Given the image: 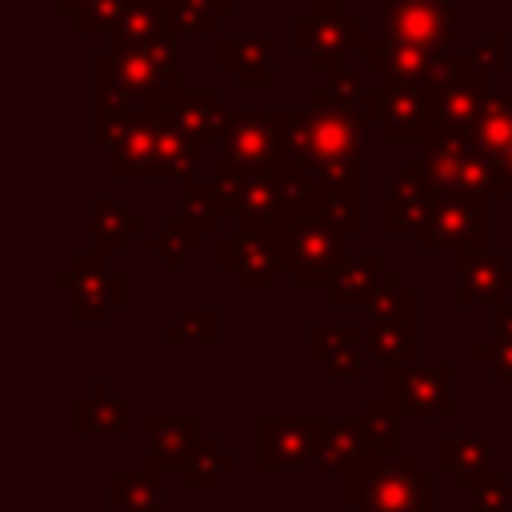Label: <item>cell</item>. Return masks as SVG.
<instances>
[{
	"mask_svg": "<svg viewBox=\"0 0 512 512\" xmlns=\"http://www.w3.org/2000/svg\"><path fill=\"white\" fill-rule=\"evenodd\" d=\"M216 336H220V312H216L212 304H204V308H196V312H188V316H180L176 324L164 328V340H168V344H180V340L212 344Z\"/></svg>",
	"mask_w": 512,
	"mask_h": 512,
	"instance_id": "cell-42",
	"label": "cell"
},
{
	"mask_svg": "<svg viewBox=\"0 0 512 512\" xmlns=\"http://www.w3.org/2000/svg\"><path fill=\"white\" fill-rule=\"evenodd\" d=\"M168 112L184 132H192L200 144H216V148L224 144V136L236 120V112L224 104V96L216 88H184Z\"/></svg>",
	"mask_w": 512,
	"mask_h": 512,
	"instance_id": "cell-23",
	"label": "cell"
},
{
	"mask_svg": "<svg viewBox=\"0 0 512 512\" xmlns=\"http://www.w3.org/2000/svg\"><path fill=\"white\" fill-rule=\"evenodd\" d=\"M420 252H448V256H468V252H488L492 248V200L484 196H464V192H440L428 224L416 236Z\"/></svg>",
	"mask_w": 512,
	"mask_h": 512,
	"instance_id": "cell-8",
	"label": "cell"
},
{
	"mask_svg": "<svg viewBox=\"0 0 512 512\" xmlns=\"http://www.w3.org/2000/svg\"><path fill=\"white\" fill-rule=\"evenodd\" d=\"M56 288L72 292L76 324H108V316L128 300V276L112 268L104 252H76L72 264L56 272Z\"/></svg>",
	"mask_w": 512,
	"mask_h": 512,
	"instance_id": "cell-10",
	"label": "cell"
},
{
	"mask_svg": "<svg viewBox=\"0 0 512 512\" xmlns=\"http://www.w3.org/2000/svg\"><path fill=\"white\" fill-rule=\"evenodd\" d=\"M508 52H512V44H508L504 32H492V36H484V40H476V44L468 48V56H472L480 68H488V72H504V68H508Z\"/></svg>",
	"mask_w": 512,
	"mask_h": 512,
	"instance_id": "cell-43",
	"label": "cell"
},
{
	"mask_svg": "<svg viewBox=\"0 0 512 512\" xmlns=\"http://www.w3.org/2000/svg\"><path fill=\"white\" fill-rule=\"evenodd\" d=\"M292 224H248L224 228L216 236V268L236 276V288L264 292L280 272H288Z\"/></svg>",
	"mask_w": 512,
	"mask_h": 512,
	"instance_id": "cell-4",
	"label": "cell"
},
{
	"mask_svg": "<svg viewBox=\"0 0 512 512\" xmlns=\"http://www.w3.org/2000/svg\"><path fill=\"white\" fill-rule=\"evenodd\" d=\"M492 172H496V188H492V196H508V200H512V144L492 160Z\"/></svg>",
	"mask_w": 512,
	"mask_h": 512,
	"instance_id": "cell-46",
	"label": "cell"
},
{
	"mask_svg": "<svg viewBox=\"0 0 512 512\" xmlns=\"http://www.w3.org/2000/svg\"><path fill=\"white\" fill-rule=\"evenodd\" d=\"M108 68L116 88L136 108H172L184 92L180 84V48L176 36H164L148 48H108Z\"/></svg>",
	"mask_w": 512,
	"mask_h": 512,
	"instance_id": "cell-7",
	"label": "cell"
},
{
	"mask_svg": "<svg viewBox=\"0 0 512 512\" xmlns=\"http://www.w3.org/2000/svg\"><path fill=\"white\" fill-rule=\"evenodd\" d=\"M368 68H348V72H340V76H332L324 88L332 92V100L336 104H348V108H356L360 100H364V92H368Z\"/></svg>",
	"mask_w": 512,
	"mask_h": 512,
	"instance_id": "cell-44",
	"label": "cell"
},
{
	"mask_svg": "<svg viewBox=\"0 0 512 512\" xmlns=\"http://www.w3.org/2000/svg\"><path fill=\"white\" fill-rule=\"evenodd\" d=\"M396 416H400V412H396L384 396L364 400L356 424H360V432H364L372 456H396V448H400V424H396Z\"/></svg>",
	"mask_w": 512,
	"mask_h": 512,
	"instance_id": "cell-37",
	"label": "cell"
},
{
	"mask_svg": "<svg viewBox=\"0 0 512 512\" xmlns=\"http://www.w3.org/2000/svg\"><path fill=\"white\" fill-rule=\"evenodd\" d=\"M164 36H172L168 20H164V4L160 0H132L128 12L120 16V24L108 32V48H148Z\"/></svg>",
	"mask_w": 512,
	"mask_h": 512,
	"instance_id": "cell-29",
	"label": "cell"
},
{
	"mask_svg": "<svg viewBox=\"0 0 512 512\" xmlns=\"http://www.w3.org/2000/svg\"><path fill=\"white\" fill-rule=\"evenodd\" d=\"M280 168H296V108L260 104L236 112L220 144L216 180H248Z\"/></svg>",
	"mask_w": 512,
	"mask_h": 512,
	"instance_id": "cell-2",
	"label": "cell"
},
{
	"mask_svg": "<svg viewBox=\"0 0 512 512\" xmlns=\"http://www.w3.org/2000/svg\"><path fill=\"white\" fill-rule=\"evenodd\" d=\"M348 504L360 512H436V488L412 456H372L348 476Z\"/></svg>",
	"mask_w": 512,
	"mask_h": 512,
	"instance_id": "cell-5",
	"label": "cell"
},
{
	"mask_svg": "<svg viewBox=\"0 0 512 512\" xmlns=\"http://www.w3.org/2000/svg\"><path fill=\"white\" fill-rule=\"evenodd\" d=\"M92 140L100 144V136L124 116V112H132L136 104L116 88V80H112V68H108V48L104 52H92Z\"/></svg>",
	"mask_w": 512,
	"mask_h": 512,
	"instance_id": "cell-30",
	"label": "cell"
},
{
	"mask_svg": "<svg viewBox=\"0 0 512 512\" xmlns=\"http://www.w3.org/2000/svg\"><path fill=\"white\" fill-rule=\"evenodd\" d=\"M308 356L324 364L332 380H356L360 360L368 356V328L364 324H312Z\"/></svg>",
	"mask_w": 512,
	"mask_h": 512,
	"instance_id": "cell-21",
	"label": "cell"
},
{
	"mask_svg": "<svg viewBox=\"0 0 512 512\" xmlns=\"http://www.w3.org/2000/svg\"><path fill=\"white\" fill-rule=\"evenodd\" d=\"M492 72L480 68L468 52H448L444 72L436 80V104H440V136L472 140L484 104L492 100Z\"/></svg>",
	"mask_w": 512,
	"mask_h": 512,
	"instance_id": "cell-9",
	"label": "cell"
},
{
	"mask_svg": "<svg viewBox=\"0 0 512 512\" xmlns=\"http://www.w3.org/2000/svg\"><path fill=\"white\" fill-rule=\"evenodd\" d=\"M416 296H420V292H412V288L404 284V272H400V268H384V276L376 280V288H372V296H368V304H364V316H368V324L388 320V316L404 312Z\"/></svg>",
	"mask_w": 512,
	"mask_h": 512,
	"instance_id": "cell-41",
	"label": "cell"
},
{
	"mask_svg": "<svg viewBox=\"0 0 512 512\" xmlns=\"http://www.w3.org/2000/svg\"><path fill=\"white\" fill-rule=\"evenodd\" d=\"M132 0H56V12L72 20L76 36L88 32H112Z\"/></svg>",
	"mask_w": 512,
	"mask_h": 512,
	"instance_id": "cell-38",
	"label": "cell"
},
{
	"mask_svg": "<svg viewBox=\"0 0 512 512\" xmlns=\"http://www.w3.org/2000/svg\"><path fill=\"white\" fill-rule=\"evenodd\" d=\"M368 36L372 32L364 28V16L348 12L344 0H308V8L288 20L292 52H300L324 84L348 68H360Z\"/></svg>",
	"mask_w": 512,
	"mask_h": 512,
	"instance_id": "cell-3",
	"label": "cell"
},
{
	"mask_svg": "<svg viewBox=\"0 0 512 512\" xmlns=\"http://www.w3.org/2000/svg\"><path fill=\"white\" fill-rule=\"evenodd\" d=\"M364 120L360 104H336L328 88L308 92L296 112V168L308 176V200H364Z\"/></svg>",
	"mask_w": 512,
	"mask_h": 512,
	"instance_id": "cell-1",
	"label": "cell"
},
{
	"mask_svg": "<svg viewBox=\"0 0 512 512\" xmlns=\"http://www.w3.org/2000/svg\"><path fill=\"white\" fill-rule=\"evenodd\" d=\"M172 36H220V12L212 0H160Z\"/></svg>",
	"mask_w": 512,
	"mask_h": 512,
	"instance_id": "cell-39",
	"label": "cell"
},
{
	"mask_svg": "<svg viewBox=\"0 0 512 512\" xmlns=\"http://www.w3.org/2000/svg\"><path fill=\"white\" fill-rule=\"evenodd\" d=\"M372 460V448L360 432L356 420H340V424H328L324 440H320V452H316V464L320 468H344L348 476L360 472L364 464Z\"/></svg>",
	"mask_w": 512,
	"mask_h": 512,
	"instance_id": "cell-33",
	"label": "cell"
},
{
	"mask_svg": "<svg viewBox=\"0 0 512 512\" xmlns=\"http://www.w3.org/2000/svg\"><path fill=\"white\" fill-rule=\"evenodd\" d=\"M212 4L220 16H236V8H240V0H212Z\"/></svg>",
	"mask_w": 512,
	"mask_h": 512,
	"instance_id": "cell-47",
	"label": "cell"
},
{
	"mask_svg": "<svg viewBox=\"0 0 512 512\" xmlns=\"http://www.w3.org/2000/svg\"><path fill=\"white\" fill-rule=\"evenodd\" d=\"M376 36L448 56L452 36H456V8H452V0H380V32Z\"/></svg>",
	"mask_w": 512,
	"mask_h": 512,
	"instance_id": "cell-12",
	"label": "cell"
},
{
	"mask_svg": "<svg viewBox=\"0 0 512 512\" xmlns=\"http://www.w3.org/2000/svg\"><path fill=\"white\" fill-rule=\"evenodd\" d=\"M436 184L424 172V160H404L400 172L388 180V192L380 200V228L388 236H420L428 224V212L436 204Z\"/></svg>",
	"mask_w": 512,
	"mask_h": 512,
	"instance_id": "cell-17",
	"label": "cell"
},
{
	"mask_svg": "<svg viewBox=\"0 0 512 512\" xmlns=\"http://www.w3.org/2000/svg\"><path fill=\"white\" fill-rule=\"evenodd\" d=\"M452 360H432V364H400V368H384V400L404 412V416H420V420H436V416H452Z\"/></svg>",
	"mask_w": 512,
	"mask_h": 512,
	"instance_id": "cell-11",
	"label": "cell"
},
{
	"mask_svg": "<svg viewBox=\"0 0 512 512\" xmlns=\"http://www.w3.org/2000/svg\"><path fill=\"white\" fill-rule=\"evenodd\" d=\"M204 236H208V232H204L196 220H188V216L180 212V216H168V220L160 224V232L144 236V248H148V256H156V260H160V268L180 272V268H184V260H188V256H196V248H200V240H204Z\"/></svg>",
	"mask_w": 512,
	"mask_h": 512,
	"instance_id": "cell-28",
	"label": "cell"
},
{
	"mask_svg": "<svg viewBox=\"0 0 512 512\" xmlns=\"http://www.w3.org/2000/svg\"><path fill=\"white\" fill-rule=\"evenodd\" d=\"M508 280H512V260L496 248L488 252H468L456 256V292L452 304L456 308H472V304H496L508 296Z\"/></svg>",
	"mask_w": 512,
	"mask_h": 512,
	"instance_id": "cell-20",
	"label": "cell"
},
{
	"mask_svg": "<svg viewBox=\"0 0 512 512\" xmlns=\"http://www.w3.org/2000/svg\"><path fill=\"white\" fill-rule=\"evenodd\" d=\"M420 160H424V172L436 184V192H464V196L492 200L496 172H492V160L472 148V140L436 136L432 144H424V156Z\"/></svg>",
	"mask_w": 512,
	"mask_h": 512,
	"instance_id": "cell-13",
	"label": "cell"
},
{
	"mask_svg": "<svg viewBox=\"0 0 512 512\" xmlns=\"http://www.w3.org/2000/svg\"><path fill=\"white\" fill-rule=\"evenodd\" d=\"M332 420L320 416H264L256 420V464L260 468H300L316 460L320 440Z\"/></svg>",
	"mask_w": 512,
	"mask_h": 512,
	"instance_id": "cell-16",
	"label": "cell"
},
{
	"mask_svg": "<svg viewBox=\"0 0 512 512\" xmlns=\"http://www.w3.org/2000/svg\"><path fill=\"white\" fill-rule=\"evenodd\" d=\"M196 164H200V140L192 132H184L172 120V112H168L164 116V128H160V148H156V164H152L148 180H164V176L188 180V176H200Z\"/></svg>",
	"mask_w": 512,
	"mask_h": 512,
	"instance_id": "cell-27",
	"label": "cell"
},
{
	"mask_svg": "<svg viewBox=\"0 0 512 512\" xmlns=\"http://www.w3.org/2000/svg\"><path fill=\"white\" fill-rule=\"evenodd\" d=\"M344 232L312 220V216H300L292 224V248H288V284L300 288V292H312V288H328V280L336 276V268L348 260L344 256Z\"/></svg>",
	"mask_w": 512,
	"mask_h": 512,
	"instance_id": "cell-14",
	"label": "cell"
},
{
	"mask_svg": "<svg viewBox=\"0 0 512 512\" xmlns=\"http://www.w3.org/2000/svg\"><path fill=\"white\" fill-rule=\"evenodd\" d=\"M180 204H184V216L196 220L208 236L224 232L228 228V200H224V188L220 180H208V176H188L180 180Z\"/></svg>",
	"mask_w": 512,
	"mask_h": 512,
	"instance_id": "cell-31",
	"label": "cell"
},
{
	"mask_svg": "<svg viewBox=\"0 0 512 512\" xmlns=\"http://www.w3.org/2000/svg\"><path fill=\"white\" fill-rule=\"evenodd\" d=\"M164 108H132L124 112L104 136L100 144H108V176L124 180V176H148L156 164V148H160V128H164Z\"/></svg>",
	"mask_w": 512,
	"mask_h": 512,
	"instance_id": "cell-15",
	"label": "cell"
},
{
	"mask_svg": "<svg viewBox=\"0 0 512 512\" xmlns=\"http://www.w3.org/2000/svg\"><path fill=\"white\" fill-rule=\"evenodd\" d=\"M360 112L372 128H380L384 144H432L440 136V104L436 84H388L364 92Z\"/></svg>",
	"mask_w": 512,
	"mask_h": 512,
	"instance_id": "cell-6",
	"label": "cell"
},
{
	"mask_svg": "<svg viewBox=\"0 0 512 512\" xmlns=\"http://www.w3.org/2000/svg\"><path fill=\"white\" fill-rule=\"evenodd\" d=\"M228 468H236V456L224 452L212 436H200L196 448H192V456L180 468L184 472V488H212Z\"/></svg>",
	"mask_w": 512,
	"mask_h": 512,
	"instance_id": "cell-40",
	"label": "cell"
},
{
	"mask_svg": "<svg viewBox=\"0 0 512 512\" xmlns=\"http://www.w3.org/2000/svg\"><path fill=\"white\" fill-rule=\"evenodd\" d=\"M148 468L164 472V468H184V460L192 456L196 440L204 436L196 416H152L148 424Z\"/></svg>",
	"mask_w": 512,
	"mask_h": 512,
	"instance_id": "cell-25",
	"label": "cell"
},
{
	"mask_svg": "<svg viewBox=\"0 0 512 512\" xmlns=\"http://www.w3.org/2000/svg\"><path fill=\"white\" fill-rule=\"evenodd\" d=\"M88 236H92V252H104V256H116L120 248H128V240H140L148 236V220L140 212H128L124 204L108 200V196H92L88 204Z\"/></svg>",
	"mask_w": 512,
	"mask_h": 512,
	"instance_id": "cell-24",
	"label": "cell"
},
{
	"mask_svg": "<svg viewBox=\"0 0 512 512\" xmlns=\"http://www.w3.org/2000/svg\"><path fill=\"white\" fill-rule=\"evenodd\" d=\"M476 512H508V500H504V476L492 472L480 488H476Z\"/></svg>",
	"mask_w": 512,
	"mask_h": 512,
	"instance_id": "cell-45",
	"label": "cell"
},
{
	"mask_svg": "<svg viewBox=\"0 0 512 512\" xmlns=\"http://www.w3.org/2000/svg\"><path fill=\"white\" fill-rule=\"evenodd\" d=\"M512 144V88H496L492 100L480 112V124L472 132V148L488 160H496Z\"/></svg>",
	"mask_w": 512,
	"mask_h": 512,
	"instance_id": "cell-36",
	"label": "cell"
},
{
	"mask_svg": "<svg viewBox=\"0 0 512 512\" xmlns=\"http://www.w3.org/2000/svg\"><path fill=\"white\" fill-rule=\"evenodd\" d=\"M112 504L120 512H164V476L156 468L112 472Z\"/></svg>",
	"mask_w": 512,
	"mask_h": 512,
	"instance_id": "cell-35",
	"label": "cell"
},
{
	"mask_svg": "<svg viewBox=\"0 0 512 512\" xmlns=\"http://www.w3.org/2000/svg\"><path fill=\"white\" fill-rule=\"evenodd\" d=\"M76 428L80 432H100V436H120L128 428V408L108 392V380H96L84 400H76Z\"/></svg>",
	"mask_w": 512,
	"mask_h": 512,
	"instance_id": "cell-34",
	"label": "cell"
},
{
	"mask_svg": "<svg viewBox=\"0 0 512 512\" xmlns=\"http://www.w3.org/2000/svg\"><path fill=\"white\" fill-rule=\"evenodd\" d=\"M444 60H448L444 52L396 44L384 36H368V44L360 52V68L380 72V80H388V84H436L444 72Z\"/></svg>",
	"mask_w": 512,
	"mask_h": 512,
	"instance_id": "cell-18",
	"label": "cell"
},
{
	"mask_svg": "<svg viewBox=\"0 0 512 512\" xmlns=\"http://www.w3.org/2000/svg\"><path fill=\"white\" fill-rule=\"evenodd\" d=\"M380 276H384V260H380L376 252L348 256V260L336 268V276L328 280V288H324V304H328V308H352V304L364 308Z\"/></svg>",
	"mask_w": 512,
	"mask_h": 512,
	"instance_id": "cell-26",
	"label": "cell"
},
{
	"mask_svg": "<svg viewBox=\"0 0 512 512\" xmlns=\"http://www.w3.org/2000/svg\"><path fill=\"white\" fill-rule=\"evenodd\" d=\"M416 352H420V296L404 312L368 324V360H376L380 372L416 364Z\"/></svg>",
	"mask_w": 512,
	"mask_h": 512,
	"instance_id": "cell-22",
	"label": "cell"
},
{
	"mask_svg": "<svg viewBox=\"0 0 512 512\" xmlns=\"http://www.w3.org/2000/svg\"><path fill=\"white\" fill-rule=\"evenodd\" d=\"M440 464L444 468H452V476H456V484H484L492 472H488V464H492V444L484 440V436H440Z\"/></svg>",
	"mask_w": 512,
	"mask_h": 512,
	"instance_id": "cell-32",
	"label": "cell"
},
{
	"mask_svg": "<svg viewBox=\"0 0 512 512\" xmlns=\"http://www.w3.org/2000/svg\"><path fill=\"white\" fill-rule=\"evenodd\" d=\"M272 48H276V40L268 32H260V36L220 32L216 36V68L220 72H232L244 92H268L276 84Z\"/></svg>",
	"mask_w": 512,
	"mask_h": 512,
	"instance_id": "cell-19",
	"label": "cell"
}]
</instances>
